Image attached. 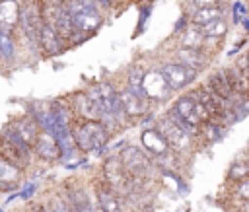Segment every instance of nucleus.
<instances>
[{
  "instance_id": "14",
  "label": "nucleus",
  "mask_w": 249,
  "mask_h": 212,
  "mask_svg": "<svg viewBox=\"0 0 249 212\" xmlns=\"http://www.w3.org/2000/svg\"><path fill=\"white\" fill-rule=\"evenodd\" d=\"M95 191V198H97V206L103 212H123V202H121V194L105 181H95L93 185Z\"/></svg>"
},
{
  "instance_id": "6",
  "label": "nucleus",
  "mask_w": 249,
  "mask_h": 212,
  "mask_svg": "<svg viewBox=\"0 0 249 212\" xmlns=\"http://www.w3.org/2000/svg\"><path fill=\"white\" fill-rule=\"evenodd\" d=\"M19 25L23 29V35L31 43V47L39 49V35L45 25L39 0H27L23 6H19Z\"/></svg>"
},
{
  "instance_id": "19",
  "label": "nucleus",
  "mask_w": 249,
  "mask_h": 212,
  "mask_svg": "<svg viewBox=\"0 0 249 212\" xmlns=\"http://www.w3.org/2000/svg\"><path fill=\"white\" fill-rule=\"evenodd\" d=\"M191 95L195 97V101L196 103H200L208 113H210V119L214 117V115H218L226 105H230V103H226L224 99H220L218 95H214L204 84H200V86H196L193 91H191Z\"/></svg>"
},
{
  "instance_id": "8",
  "label": "nucleus",
  "mask_w": 249,
  "mask_h": 212,
  "mask_svg": "<svg viewBox=\"0 0 249 212\" xmlns=\"http://www.w3.org/2000/svg\"><path fill=\"white\" fill-rule=\"evenodd\" d=\"M142 93L152 101V103H160V101H165L173 89L169 88L165 76L161 74L160 66L158 68H148L146 74H144V80H142Z\"/></svg>"
},
{
  "instance_id": "17",
  "label": "nucleus",
  "mask_w": 249,
  "mask_h": 212,
  "mask_svg": "<svg viewBox=\"0 0 249 212\" xmlns=\"http://www.w3.org/2000/svg\"><path fill=\"white\" fill-rule=\"evenodd\" d=\"M66 41L58 35V31L53 27V25H43L41 29V35H39V51L43 53V56L51 58V56H56L60 54L66 47Z\"/></svg>"
},
{
  "instance_id": "22",
  "label": "nucleus",
  "mask_w": 249,
  "mask_h": 212,
  "mask_svg": "<svg viewBox=\"0 0 249 212\" xmlns=\"http://www.w3.org/2000/svg\"><path fill=\"white\" fill-rule=\"evenodd\" d=\"M224 70H226V74H228V80H230V84H231L233 93H235V95H241V97L249 95V74H247V70L239 68L237 64L228 66V68H224Z\"/></svg>"
},
{
  "instance_id": "27",
  "label": "nucleus",
  "mask_w": 249,
  "mask_h": 212,
  "mask_svg": "<svg viewBox=\"0 0 249 212\" xmlns=\"http://www.w3.org/2000/svg\"><path fill=\"white\" fill-rule=\"evenodd\" d=\"M0 54L6 62H14L16 58V39L8 29H0Z\"/></svg>"
},
{
  "instance_id": "25",
  "label": "nucleus",
  "mask_w": 249,
  "mask_h": 212,
  "mask_svg": "<svg viewBox=\"0 0 249 212\" xmlns=\"http://www.w3.org/2000/svg\"><path fill=\"white\" fill-rule=\"evenodd\" d=\"M206 37L202 35L198 25L189 23V27L181 33V45L179 47H189V49H204Z\"/></svg>"
},
{
  "instance_id": "16",
  "label": "nucleus",
  "mask_w": 249,
  "mask_h": 212,
  "mask_svg": "<svg viewBox=\"0 0 249 212\" xmlns=\"http://www.w3.org/2000/svg\"><path fill=\"white\" fill-rule=\"evenodd\" d=\"M204 86H206L214 95H218L220 99H224L226 103H231V101L235 99V93H233V89H231V84H230L228 74H226L224 68L210 72V74L206 76V80H204Z\"/></svg>"
},
{
  "instance_id": "11",
  "label": "nucleus",
  "mask_w": 249,
  "mask_h": 212,
  "mask_svg": "<svg viewBox=\"0 0 249 212\" xmlns=\"http://www.w3.org/2000/svg\"><path fill=\"white\" fill-rule=\"evenodd\" d=\"M4 128H6L8 132L16 134L18 138H21V140H23L25 144H29L31 148L35 146L37 136H39V132H41V126L37 124V121H35L29 113L19 115V117H16V119H12Z\"/></svg>"
},
{
  "instance_id": "3",
  "label": "nucleus",
  "mask_w": 249,
  "mask_h": 212,
  "mask_svg": "<svg viewBox=\"0 0 249 212\" xmlns=\"http://www.w3.org/2000/svg\"><path fill=\"white\" fill-rule=\"evenodd\" d=\"M101 173H103V179L121 194V196H128L132 191H134V179L126 173L119 154L117 156H107L101 163Z\"/></svg>"
},
{
  "instance_id": "26",
  "label": "nucleus",
  "mask_w": 249,
  "mask_h": 212,
  "mask_svg": "<svg viewBox=\"0 0 249 212\" xmlns=\"http://www.w3.org/2000/svg\"><path fill=\"white\" fill-rule=\"evenodd\" d=\"M218 18H224L222 16V8L218 6H206V8H195L191 18H189V23L193 25H204L212 19H218Z\"/></svg>"
},
{
  "instance_id": "29",
  "label": "nucleus",
  "mask_w": 249,
  "mask_h": 212,
  "mask_svg": "<svg viewBox=\"0 0 249 212\" xmlns=\"http://www.w3.org/2000/svg\"><path fill=\"white\" fill-rule=\"evenodd\" d=\"M144 74H146V68L142 64H132L128 70H126V84L130 89H136V91H142V80H144Z\"/></svg>"
},
{
  "instance_id": "24",
  "label": "nucleus",
  "mask_w": 249,
  "mask_h": 212,
  "mask_svg": "<svg viewBox=\"0 0 249 212\" xmlns=\"http://www.w3.org/2000/svg\"><path fill=\"white\" fill-rule=\"evenodd\" d=\"M21 177V169L8 159L0 158V191H14L18 189V181Z\"/></svg>"
},
{
  "instance_id": "37",
  "label": "nucleus",
  "mask_w": 249,
  "mask_h": 212,
  "mask_svg": "<svg viewBox=\"0 0 249 212\" xmlns=\"http://www.w3.org/2000/svg\"><path fill=\"white\" fill-rule=\"evenodd\" d=\"M0 58H2V54H0Z\"/></svg>"
},
{
  "instance_id": "1",
  "label": "nucleus",
  "mask_w": 249,
  "mask_h": 212,
  "mask_svg": "<svg viewBox=\"0 0 249 212\" xmlns=\"http://www.w3.org/2000/svg\"><path fill=\"white\" fill-rule=\"evenodd\" d=\"M72 134L76 140V146L82 154H89L95 150H101L111 140V130L101 121H86V119H74L72 123Z\"/></svg>"
},
{
  "instance_id": "36",
  "label": "nucleus",
  "mask_w": 249,
  "mask_h": 212,
  "mask_svg": "<svg viewBox=\"0 0 249 212\" xmlns=\"http://www.w3.org/2000/svg\"><path fill=\"white\" fill-rule=\"evenodd\" d=\"M0 212H2V208H0Z\"/></svg>"
},
{
  "instance_id": "34",
  "label": "nucleus",
  "mask_w": 249,
  "mask_h": 212,
  "mask_svg": "<svg viewBox=\"0 0 249 212\" xmlns=\"http://www.w3.org/2000/svg\"><path fill=\"white\" fill-rule=\"evenodd\" d=\"M95 2H97L99 6H103L105 10H107V8H111V0H95Z\"/></svg>"
},
{
  "instance_id": "7",
  "label": "nucleus",
  "mask_w": 249,
  "mask_h": 212,
  "mask_svg": "<svg viewBox=\"0 0 249 212\" xmlns=\"http://www.w3.org/2000/svg\"><path fill=\"white\" fill-rule=\"evenodd\" d=\"M160 70L165 76V80H167V84H169V88L173 91H181V89L189 88L196 80V76H198L196 70H193V68L177 62V60H165V62H161L160 64Z\"/></svg>"
},
{
  "instance_id": "12",
  "label": "nucleus",
  "mask_w": 249,
  "mask_h": 212,
  "mask_svg": "<svg viewBox=\"0 0 249 212\" xmlns=\"http://www.w3.org/2000/svg\"><path fill=\"white\" fill-rule=\"evenodd\" d=\"M33 154H35L39 159L49 161V163L62 159V150H60V146H58L54 134L49 132V130H41V132H39L37 142H35V146H33Z\"/></svg>"
},
{
  "instance_id": "21",
  "label": "nucleus",
  "mask_w": 249,
  "mask_h": 212,
  "mask_svg": "<svg viewBox=\"0 0 249 212\" xmlns=\"http://www.w3.org/2000/svg\"><path fill=\"white\" fill-rule=\"evenodd\" d=\"M27 113L37 121V124L41 126V130H49L51 132V128L54 124L51 103H47V101H31L29 107H27Z\"/></svg>"
},
{
  "instance_id": "2",
  "label": "nucleus",
  "mask_w": 249,
  "mask_h": 212,
  "mask_svg": "<svg viewBox=\"0 0 249 212\" xmlns=\"http://www.w3.org/2000/svg\"><path fill=\"white\" fill-rule=\"evenodd\" d=\"M119 158L126 169V173L134 179V181H144L148 179L154 169H156V163L154 159L148 156V152L140 146H124L121 152H119Z\"/></svg>"
},
{
  "instance_id": "13",
  "label": "nucleus",
  "mask_w": 249,
  "mask_h": 212,
  "mask_svg": "<svg viewBox=\"0 0 249 212\" xmlns=\"http://www.w3.org/2000/svg\"><path fill=\"white\" fill-rule=\"evenodd\" d=\"M70 107L76 115V119H86V121H101V113L97 109V105L91 101V97L88 95V91H74L70 97Z\"/></svg>"
},
{
  "instance_id": "32",
  "label": "nucleus",
  "mask_w": 249,
  "mask_h": 212,
  "mask_svg": "<svg viewBox=\"0 0 249 212\" xmlns=\"http://www.w3.org/2000/svg\"><path fill=\"white\" fill-rule=\"evenodd\" d=\"M47 208H49L51 212H76V210L68 204L66 198H51L49 204H47Z\"/></svg>"
},
{
  "instance_id": "20",
  "label": "nucleus",
  "mask_w": 249,
  "mask_h": 212,
  "mask_svg": "<svg viewBox=\"0 0 249 212\" xmlns=\"http://www.w3.org/2000/svg\"><path fill=\"white\" fill-rule=\"evenodd\" d=\"M64 198L68 200V204H70L76 212H93V210H95V206L91 204V200H89L86 189H82V187L68 185V187H66V196H64Z\"/></svg>"
},
{
  "instance_id": "18",
  "label": "nucleus",
  "mask_w": 249,
  "mask_h": 212,
  "mask_svg": "<svg viewBox=\"0 0 249 212\" xmlns=\"http://www.w3.org/2000/svg\"><path fill=\"white\" fill-rule=\"evenodd\" d=\"M175 60L200 72L208 66V54L204 53V49H189V47H179L175 51Z\"/></svg>"
},
{
  "instance_id": "31",
  "label": "nucleus",
  "mask_w": 249,
  "mask_h": 212,
  "mask_svg": "<svg viewBox=\"0 0 249 212\" xmlns=\"http://www.w3.org/2000/svg\"><path fill=\"white\" fill-rule=\"evenodd\" d=\"M228 179H231V181H235V183H239V181H243V179H249V161L247 159H239V161H233L231 163V167H230V171H228Z\"/></svg>"
},
{
  "instance_id": "23",
  "label": "nucleus",
  "mask_w": 249,
  "mask_h": 212,
  "mask_svg": "<svg viewBox=\"0 0 249 212\" xmlns=\"http://www.w3.org/2000/svg\"><path fill=\"white\" fill-rule=\"evenodd\" d=\"M19 23V4L16 0H0V29L12 31Z\"/></svg>"
},
{
  "instance_id": "30",
  "label": "nucleus",
  "mask_w": 249,
  "mask_h": 212,
  "mask_svg": "<svg viewBox=\"0 0 249 212\" xmlns=\"http://www.w3.org/2000/svg\"><path fill=\"white\" fill-rule=\"evenodd\" d=\"M224 132H226L224 126H220V124H216V123H212V121H208V123L202 124L198 138H204L206 142L214 144V142H220V140L224 138Z\"/></svg>"
},
{
  "instance_id": "10",
  "label": "nucleus",
  "mask_w": 249,
  "mask_h": 212,
  "mask_svg": "<svg viewBox=\"0 0 249 212\" xmlns=\"http://www.w3.org/2000/svg\"><path fill=\"white\" fill-rule=\"evenodd\" d=\"M140 140H142V148L148 152V156L154 159V163H158L160 159L169 158L171 154H175V152L169 148V144H167V140L163 138V134L156 128V124L150 126V128H144L142 134H140Z\"/></svg>"
},
{
  "instance_id": "35",
  "label": "nucleus",
  "mask_w": 249,
  "mask_h": 212,
  "mask_svg": "<svg viewBox=\"0 0 249 212\" xmlns=\"http://www.w3.org/2000/svg\"><path fill=\"white\" fill-rule=\"evenodd\" d=\"M93 212H103V210H101L99 206H95V210H93Z\"/></svg>"
},
{
  "instance_id": "4",
  "label": "nucleus",
  "mask_w": 249,
  "mask_h": 212,
  "mask_svg": "<svg viewBox=\"0 0 249 212\" xmlns=\"http://www.w3.org/2000/svg\"><path fill=\"white\" fill-rule=\"evenodd\" d=\"M31 154H33V148L25 144L21 138L8 132L6 128L0 132V158L2 159H8L19 169H25L31 161Z\"/></svg>"
},
{
  "instance_id": "15",
  "label": "nucleus",
  "mask_w": 249,
  "mask_h": 212,
  "mask_svg": "<svg viewBox=\"0 0 249 212\" xmlns=\"http://www.w3.org/2000/svg\"><path fill=\"white\" fill-rule=\"evenodd\" d=\"M72 19H74V25H76V29L80 31L82 37L93 35L101 27V23H103V16H101V12H99L97 6L72 14Z\"/></svg>"
},
{
  "instance_id": "33",
  "label": "nucleus",
  "mask_w": 249,
  "mask_h": 212,
  "mask_svg": "<svg viewBox=\"0 0 249 212\" xmlns=\"http://www.w3.org/2000/svg\"><path fill=\"white\" fill-rule=\"evenodd\" d=\"M220 0H193L195 8H206V6H218Z\"/></svg>"
},
{
  "instance_id": "9",
  "label": "nucleus",
  "mask_w": 249,
  "mask_h": 212,
  "mask_svg": "<svg viewBox=\"0 0 249 212\" xmlns=\"http://www.w3.org/2000/svg\"><path fill=\"white\" fill-rule=\"evenodd\" d=\"M119 97H121V105H123V109L130 121L146 117L150 113L152 101L142 91H136V89H130L128 86H124L123 89H119Z\"/></svg>"
},
{
  "instance_id": "28",
  "label": "nucleus",
  "mask_w": 249,
  "mask_h": 212,
  "mask_svg": "<svg viewBox=\"0 0 249 212\" xmlns=\"http://www.w3.org/2000/svg\"><path fill=\"white\" fill-rule=\"evenodd\" d=\"M198 27H200V31H202V35L206 39H218V37H222V35L228 33V21L224 18L212 19V21H208L204 25H198Z\"/></svg>"
},
{
  "instance_id": "5",
  "label": "nucleus",
  "mask_w": 249,
  "mask_h": 212,
  "mask_svg": "<svg viewBox=\"0 0 249 212\" xmlns=\"http://www.w3.org/2000/svg\"><path fill=\"white\" fill-rule=\"evenodd\" d=\"M156 128L163 134V138L167 140L169 148H171L175 154H185V152L193 146V140H195V138H193L175 119H171V117L167 115V111L158 119Z\"/></svg>"
}]
</instances>
